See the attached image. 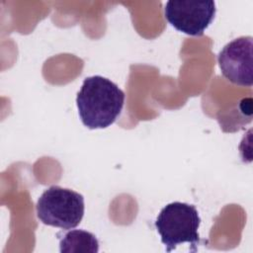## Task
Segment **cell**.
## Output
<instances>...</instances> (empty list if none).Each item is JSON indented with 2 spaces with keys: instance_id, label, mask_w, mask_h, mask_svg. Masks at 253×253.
<instances>
[{
  "instance_id": "3",
  "label": "cell",
  "mask_w": 253,
  "mask_h": 253,
  "mask_svg": "<svg viewBox=\"0 0 253 253\" xmlns=\"http://www.w3.org/2000/svg\"><path fill=\"white\" fill-rule=\"evenodd\" d=\"M36 210L38 218L43 224L71 229L83 218L84 197L73 190L53 185L41 195Z\"/></svg>"
},
{
  "instance_id": "2",
  "label": "cell",
  "mask_w": 253,
  "mask_h": 253,
  "mask_svg": "<svg viewBox=\"0 0 253 253\" xmlns=\"http://www.w3.org/2000/svg\"><path fill=\"white\" fill-rule=\"evenodd\" d=\"M200 224L201 217L196 207L181 202L166 205L155 220L156 230L167 252L175 250L179 244L185 242L194 247V252L197 251L201 241L198 232Z\"/></svg>"
},
{
  "instance_id": "5",
  "label": "cell",
  "mask_w": 253,
  "mask_h": 253,
  "mask_svg": "<svg viewBox=\"0 0 253 253\" xmlns=\"http://www.w3.org/2000/svg\"><path fill=\"white\" fill-rule=\"evenodd\" d=\"M253 39L250 36L239 37L226 43L217 55L222 75L233 84L251 87Z\"/></svg>"
},
{
  "instance_id": "6",
  "label": "cell",
  "mask_w": 253,
  "mask_h": 253,
  "mask_svg": "<svg viewBox=\"0 0 253 253\" xmlns=\"http://www.w3.org/2000/svg\"><path fill=\"white\" fill-rule=\"evenodd\" d=\"M59 251L61 253H97L99 251V241L89 231L74 229L61 236Z\"/></svg>"
},
{
  "instance_id": "4",
  "label": "cell",
  "mask_w": 253,
  "mask_h": 253,
  "mask_svg": "<svg viewBox=\"0 0 253 253\" xmlns=\"http://www.w3.org/2000/svg\"><path fill=\"white\" fill-rule=\"evenodd\" d=\"M216 13L214 1H167L165 19L176 30L189 36L199 37L211 24Z\"/></svg>"
},
{
  "instance_id": "1",
  "label": "cell",
  "mask_w": 253,
  "mask_h": 253,
  "mask_svg": "<svg viewBox=\"0 0 253 253\" xmlns=\"http://www.w3.org/2000/svg\"><path fill=\"white\" fill-rule=\"evenodd\" d=\"M125 98L124 91L110 79L86 77L76 97L81 122L90 129L110 126L120 116Z\"/></svg>"
}]
</instances>
